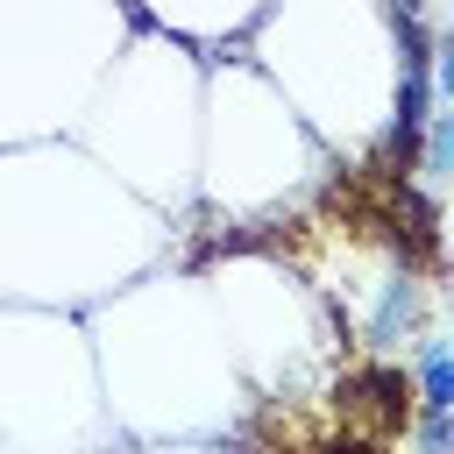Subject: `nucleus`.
I'll return each instance as SVG.
<instances>
[{"mask_svg": "<svg viewBox=\"0 0 454 454\" xmlns=\"http://www.w3.org/2000/svg\"><path fill=\"white\" fill-rule=\"evenodd\" d=\"M411 326H419V284L397 270V277H383V298L369 312V348H397Z\"/></svg>", "mask_w": 454, "mask_h": 454, "instance_id": "1", "label": "nucleus"}, {"mask_svg": "<svg viewBox=\"0 0 454 454\" xmlns=\"http://www.w3.org/2000/svg\"><path fill=\"white\" fill-rule=\"evenodd\" d=\"M419 411H454V348L447 340L419 348Z\"/></svg>", "mask_w": 454, "mask_h": 454, "instance_id": "2", "label": "nucleus"}, {"mask_svg": "<svg viewBox=\"0 0 454 454\" xmlns=\"http://www.w3.org/2000/svg\"><path fill=\"white\" fill-rule=\"evenodd\" d=\"M419 170L433 184H454V106H440L426 121V142H419Z\"/></svg>", "mask_w": 454, "mask_h": 454, "instance_id": "3", "label": "nucleus"}, {"mask_svg": "<svg viewBox=\"0 0 454 454\" xmlns=\"http://www.w3.org/2000/svg\"><path fill=\"white\" fill-rule=\"evenodd\" d=\"M411 454H454V411H419Z\"/></svg>", "mask_w": 454, "mask_h": 454, "instance_id": "4", "label": "nucleus"}, {"mask_svg": "<svg viewBox=\"0 0 454 454\" xmlns=\"http://www.w3.org/2000/svg\"><path fill=\"white\" fill-rule=\"evenodd\" d=\"M426 78H433L440 106H454V35H440V43H433V64H426Z\"/></svg>", "mask_w": 454, "mask_h": 454, "instance_id": "5", "label": "nucleus"}]
</instances>
